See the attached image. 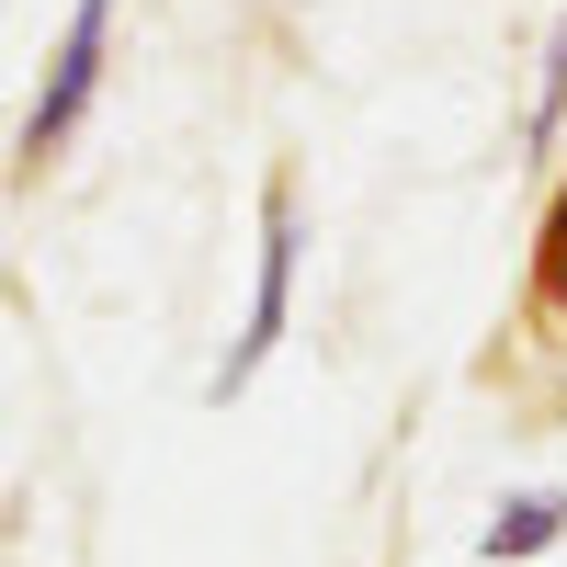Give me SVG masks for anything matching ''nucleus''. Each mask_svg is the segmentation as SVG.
<instances>
[{"mask_svg": "<svg viewBox=\"0 0 567 567\" xmlns=\"http://www.w3.org/2000/svg\"><path fill=\"white\" fill-rule=\"evenodd\" d=\"M534 307L567 318V182L545 194V227H534Z\"/></svg>", "mask_w": 567, "mask_h": 567, "instance_id": "4", "label": "nucleus"}, {"mask_svg": "<svg viewBox=\"0 0 567 567\" xmlns=\"http://www.w3.org/2000/svg\"><path fill=\"white\" fill-rule=\"evenodd\" d=\"M545 545H567V488H523V499H499V523L477 534L488 567H523V556H545Z\"/></svg>", "mask_w": 567, "mask_h": 567, "instance_id": "3", "label": "nucleus"}, {"mask_svg": "<svg viewBox=\"0 0 567 567\" xmlns=\"http://www.w3.org/2000/svg\"><path fill=\"white\" fill-rule=\"evenodd\" d=\"M296 261H307V216H296V182H272V194H261V272H250V329L227 341V363H216V398H239L250 374L284 352V318H296Z\"/></svg>", "mask_w": 567, "mask_h": 567, "instance_id": "2", "label": "nucleus"}, {"mask_svg": "<svg viewBox=\"0 0 567 567\" xmlns=\"http://www.w3.org/2000/svg\"><path fill=\"white\" fill-rule=\"evenodd\" d=\"M567 125V12H556V34H545V91H534V148Z\"/></svg>", "mask_w": 567, "mask_h": 567, "instance_id": "5", "label": "nucleus"}, {"mask_svg": "<svg viewBox=\"0 0 567 567\" xmlns=\"http://www.w3.org/2000/svg\"><path fill=\"white\" fill-rule=\"evenodd\" d=\"M103 58H114V0H69V34H58V58H45V91L23 103V136H12L23 171H45L80 136L91 91H103Z\"/></svg>", "mask_w": 567, "mask_h": 567, "instance_id": "1", "label": "nucleus"}]
</instances>
